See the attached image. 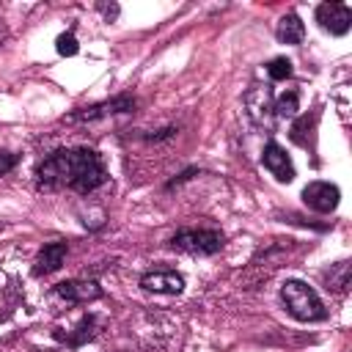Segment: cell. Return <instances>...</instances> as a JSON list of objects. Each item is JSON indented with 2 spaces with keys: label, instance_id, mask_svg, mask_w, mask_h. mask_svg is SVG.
Returning <instances> with one entry per match:
<instances>
[{
  "label": "cell",
  "instance_id": "6da1fadb",
  "mask_svg": "<svg viewBox=\"0 0 352 352\" xmlns=\"http://www.w3.org/2000/svg\"><path fill=\"white\" fill-rule=\"evenodd\" d=\"M36 179L44 190L69 187L85 195L107 182V168L94 148H58L38 162Z\"/></svg>",
  "mask_w": 352,
  "mask_h": 352
},
{
  "label": "cell",
  "instance_id": "7a4b0ae2",
  "mask_svg": "<svg viewBox=\"0 0 352 352\" xmlns=\"http://www.w3.org/2000/svg\"><path fill=\"white\" fill-rule=\"evenodd\" d=\"M280 300H283L286 311L300 322H322L327 316L319 294L302 280H286L280 289Z\"/></svg>",
  "mask_w": 352,
  "mask_h": 352
},
{
  "label": "cell",
  "instance_id": "3957f363",
  "mask_svg": "<svg viewBox=\"0 0 352 352\" xmlns=\"http://www.w3.org/2000/svg\"><path fill=\"white\" fill-rule=\"evenodd\" d=\"M170 245L184 250V253H195V256H212L223 248V234L220 231H209V228H184L179 234L170 236Z\"/></svg>",
  "mask_w": 352,
  "mask_h": 352
},
{
  "label": "cell",
  "instance_id": "277c9868",
  "mask_svg": "<svg viewBox=\"0 0 352 352\" xmlns=\"http://www.w3.org/2000/svg\"><path fill=\"white\" fill-rule=\"evenodd\" d=\"M245 110L250 116V121L261 129H272L275 124V110H272V91L270 85H253L245 94Z\"/></svg>",
  "mask_w": 352,
  "mask_h": 352
},
{
  "label": "cell",
  "instance_id": "5b68a950",
  "mask_svg": "<svg viewBox=\"0 0 352 352\" xmlns=\"http://www.w3.org/2000/svg\"><path fill=\"white\" fill-rule=\"evenodd\" d=\"M316 22L330 36H344L352 28V11L346 3H322L316 6Z\"/></svg>",
  "mask_w": 352,
  "mask_h": 352
},
{
  "label": "cell",
  "instance_id": "8992f818",
  "mask_svg": "<svg viewBox=\"0 0 352 352\" xmlns=\"http://www.w3.org/2000/svg\"><path fill=\"white\" fill-rule=\"evenodd\" d=\"M129 110H135V99L132 96H116V99L82 107V110L66 116V121H72V124L74 121H99V118H107V116H116V113H129Z\"/></svg>",
  "mask_w": 352,
  "mask_h": 352
},
{
  "label": "cell",
  "instance_id": "52a82bcc",
  "mask_svg": "<svg viewBox=\"0 0 352 352\" xmlns=\"http://www.w3.org/2000/svg\"><path fill=\"white\" fill-rule=\"evenodd\" d=\"M338 198H341V192H338V187L330 184V182H311V184L302 190L305 206L314 209V212H322V214L333 212V209L338 206Z\"/></svg>",
  "mask_w": 352,
  "mask_h": 352
},
{
  "label": "cell",
  "instance_id": "ba28073f",
  "mask_svg": "<svg viewBox=\"0 0 352 352\" xmlns=\"http://www.w3.org/2000/svg\"><path fill=\"white\" fill-rule=\"evenodd\" d=\"M261 165H264L278 182H283V184H289V182L294 179V165H292L289 154L283 151V146H278L275 140H270V143L264 146V151H261Z\"/></svg>",
  "mask_w": 352,
  "mask_h": 352
},
{
  "label": "cell",
  "instance_id": "9c48e42d",
  "mask_svg": "<svg viewBox=\"0 0 352 352\" xmlns=\"http://www.w3.org/2000/svg\"><path fill=\"white\" fill-rule=\"evenodd\" d=\"M140 286L146 292H157V294H179L184 289V278L173 270H154L140 278Z\"/></svg>",
  "mask_w": 352,
  "mask_h": 352
},
{
  "label": "cell",
  "instance_id": "30bf717a",
  "mask_svg": "<svg viewBox=\"0 0 352 352\" xmlns=\"http://www.w3.org/2000/svg\"><path fill=\"white\" fill-rule=\"evenodd\" d=\"M55 294L69 302H91L102 297V286L96 280H63L55 286Z\"/></svg>",
  "mask_w": 352,
  "mask_h": 352
},
{
  "label": "cell",
  "instance_id": "8fae6325",
  "mask_svg": "<svg viewBox=\"0 0 352 352\" xmlns=\"http://www.w3.org/2000/svg\"><path fill=\"white\" fill-rule=\"evenodd\" d=\"M66 258V242H50L38 250L36 256V267H33V275H50L55 270H60Z\"/></svg>",
  "mask_w": 352,
  "mask_h": 352
},
{
  "label": "cell",
  "instance_id": "7c38bea8",
  "mask_svg": "<svg viewBox=\"0 0 352 352\" xmlns=\"http://www.w3.org/2000/svg\"><path fill=\"white\" fill-rule=\"evenodd\" d=\"M275 36H278L280 44H300V41L305 38V25L300 22L297 14H286V16L278 22Z\"/></svg>",
  "mask_w": 352,
  "mask_h": 352
},
{
  "label": "cell",
  "instance_id": "4fadbf2b",
  "mask_svg": "<svg viewBox=\"0 0 352 352\" xmlns=\"http://www.w3.org/2000/svg\"><path fill=\"white\" fill-rule=\"evenodd\" d=\"M272 110H275V118H292V116L300 110V94H297V91L280 94V96L275 99Z\"/></svg>",
  "mask_w": 352,
  "mask_h": 352
},
{
  "label": "cell",
  "instance_id": "5bb4252c",
  "mask_svg": "<svg viewBox=\"0 0 352 352\" xmlns=\"http://www.w3.org/2000/svg\"><path fill=\"white\" fill-rule=\"evenodd\" d=\"M314 124H316V116H300V118L292 124L289 138H292L297 146H308V132L314 129Z\"/></svg>",
  "mask_w": 352,
  "mask_h": 352
},
{
  "label": "cell",
  "instance_id": "9a60e30c",
  "mask_svg": "<svg viewBox=\"0 0 352 352\" xmlns=\"http://www.w3.org/2000/svg\"><path fill=\"white\" fill-rule=\"evenodd\" d=\"M327 280H330L327 289H333V292H346V286H349V264H346V261H338V264L330 270Z\"/></svg>",
  "mask_w": 352,
  "mask_h": 352
},
{
  "label": "cell",
  "instance_id": "2e32d148",
  "mask_svg": "<svg viewBox=\"0 0 352 352\" xmlns=\"http://www.w3.org/2000/svg\"><path fill=\"white\" fill-rule=\"evenodd\" d=\"M94 324H96V316H85L80 324H77V336H72V338H66L72 346H80L85 338H91L94 336Z\"/></svg>",
  "mask_w": 352,
  "mask_h": 352
},
{
  "label": "cell",
  "instance_id": "e0dca14e",
  "mask_svg": "<svg viewBox=\"0 0 352 352\" xmlns=\"http://www.w3.org/2000/svg\"><path fill=\"white\" fill-rule=\"evenodd\" d=\"M55 50H58L60 55H66V58H72V55H77V50H80V44H77V38H74V33H60V36L55 38Z\"/></svg>",
  "mask_w": 352,
  "mask_h": 352
},
{
  "label": "cell",
  "instance_id": "ac0fdd59",
  "mask_svg": "<svg viewBox=\"0 0 352 352\" xmlns=\"http://www.w3.org/2000/svg\"><path fill=\"white\" fill-rule=\"evenodd\" d=\"M267 72H270L272 80H286V77H292V60L289 58H275V60H270Z\"/></svg>",
  "mask_w": 352,
  "mask_h": 352
},
{
  "label": "cell",
  "instance_id": "d6986e66",
  "mask_svg": "<svg viewBox=\"0 0 352 352\" xmlns=\"http://www.w3.org/2000/svg\"><path fill=\"white\" fill-rule=\"evenodd\" d=\"M14 165H16V154H11V151H0V176L8 173Z\"/></svg>",
  "mask_w": 352,
  "mask_h": 352
},
{
  "label": "cell",
  "instance_id": "ffe728a7",
  "mask_svg": "<svg viewBox=\"0 0 352 352\" xmlns=\"http://www.w3.org/2000/svg\"><path fill=\"white\" fill-rule=\"evenodd\" d=\"M99 11H102L107 19H116V16H118V6H116V3H110V6H107V3H99Z\"/></svg>",
  "mask_w": 352,
  "mask_h": 352
}]
</instances>
